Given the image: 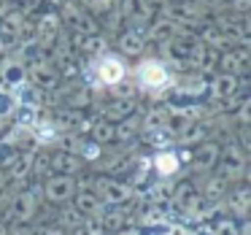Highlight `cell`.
I'll return each instance as SVG.
<instances>
[{
    "instance_id": "9c48e42d",
    "label": "cell",
    "mask_w": 251,
    "mask_h": 235,
    "mask_svg": "<svg viewBox=\"0 0 251 235\" xmlns=\"http://www.w3.org/2000/svg\"><path fill=\"white\" fill-rule=\"evenodd\" d=\"M0 186H3V176H0Z\"/></svg>"
},
{
    "instance_id": "6da1fadb",
    "label": "cell",
    "mask_w": 251,
    "mask_h": 235,
    "mask_svg": "<svg viewBox=\"0 0 251 235\" xmlns=\"http://www.w3.org/2000/svg\"><path fill=\"white\" fill-rule=\"evenodd\" d=\"M135 78H138V87L149 95H159L173 84L170 71L159 60H151V57H149V60H141L135 65Z\"/></svg>"
},
{
    "instance_id": "52a82bcc",
    "label": "cell",
    "mask_w": 251,
    "mask_h": 235,
    "mask_svg": "<svg viewBox=\"0 0 251 235\" xmlns=\"http://www.w3.org/2000/svg\"><path fill=\"white\" fill-rule=\"evenodd\" d=\"M238 8L243 11V8H246V0H238Z\"/></svg>"
},
{
    "instance_id": "8992f818",
    "label": "cell",
    "mask_w": 251,
    "mask_h": 235,
    "mask_svg": "<svg viewBox=\"0 0 251 235\" xmlns=\"http://www.w3.org/2000/svg\"><path fill=\"white\" fill-rule=\"evenodd\" d=\"M125 46H127L130 52H138V46H141L138 35H135V33H127V35H125Z\"/></svg>"
},
{
    "instance_id": "277c9868",
    "label": "cell",
    "mask_w": 251,
    "mask_h": 235,
    "mask_svg": "<svg viewBox=\"0 0 251 235\" xmlns=\"http://www.w3.org/2000/svg\"><path fill=\"white\" fill-rule=\"evenodd\" d=\"M46 195L51 200H65V197L73 195V181L71 179H51L46 184Z\"/></svg>"
},
{
    "instance_id": "3957f363",
    "label": "cell",
    "mask_w": 251,
    "mask_h": 235,
    "mask_svg": "<svg viewBox=\"0 0 251 235\" xmlns=\"http://www.w3.org/2000/svg\"><path fill=\"white\" fill-rule=\"evenodd\" d=\"M154 168H157L159 176H173V173H178L181 162L173 152H159L157 157H154Z\"/></svg>"
},
{
    "instance_id": "ba28073f",
    "label": "cell",
    "mask_w": 251,
    "mask_h": 235,
    "mask_svg": "<svg viewBox=\"0 0 251 235\" xmlns=\"http://www.w3.org/2000/svg\"><path fill=\"white\" fill-rule=\"evenodd\" d=\"M44 235H60V233H54V230H44Z\"/></svg>"
},
{
    "instance_id": "7a4b0ae2",
    "label": "cell",
    "mask_w": 251,
    "mask_h": 235,
    "mask_svg": "<svg viewBox=\"0 0 251 235\" xmlns=\"http://www.w3.org/2000/svg\"><path fill=\"white\" fill-rule=\"evenodd\" d=\"M95 76H98V81L103 84V87H116V84L125 81L127 65L116 54H105L95 62Z\"/></svg>"
},
{
    "instance_id": "5b68a950",
    "label": "cell",
    "mask_w": 251,
    "mask_h": 235,
    "mask_svg": "<svg viewBox=\"0 0 251 235\" xmlns=\"http://www.w3.org/2000/svg\"><path fill=\"white\" fill-rule=\"evenodd\" d=\"M100 200L95 195H78V203H76V211L78 213H98L100 211Z\"/></svg>"
}]
</instances>
